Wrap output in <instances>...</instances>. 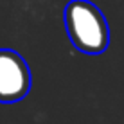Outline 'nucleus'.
Wrapping results in <instances>:
<instances>
[{"instance_id": "f257e3e1", "label": "nucleus", "mask_w": 124, "mask_h": 124, "mask_svg": "<svg viewBox=\"0 0 124 124\" xmlns=\"http://www.w3.org/2000/svg\"><path fill=\"white\" fill-rule=\"evenodd\" d=\"M72 45L85 54H101L110 45V27L104 15L88 0H70L63 11Z\"/></svg>"}, {"instance_id": "f03ea898", "label": "nucleus", "mask_w": 124, "mask_h": 124, "mask_svg": "<svg viewBox=\"0 0 124 124\" xmlns=\"http://www.w3.org/2000/svg\"><path fill=\"white\" fill-rule=\"evenodd\" d=\"M31 90V70L18 52L0 49V102L22 101Z\"/></svg>"}]
</instances>
